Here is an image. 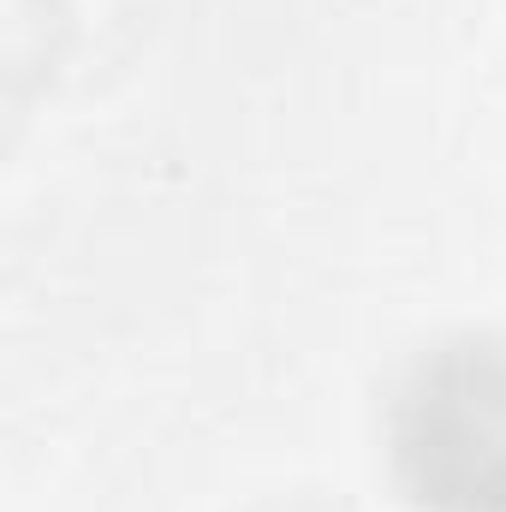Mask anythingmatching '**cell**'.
<instances>
[{
    "label": "cell",
    "mask_w": 506,
    "mask_h": 512,
    "mask_svg": "<svg viewBox=\"0 0 506 512\" xmlns=\"http://www.w3.org/2000/svg\"><path fill=\"white\" fill-rule=\"evenodd\" d=\"M399 459L435 507L506 512V352L465 346L423 364L399 405Z\"/></svg>",
    "instance_id": "obj_1"
}]
</instances>
